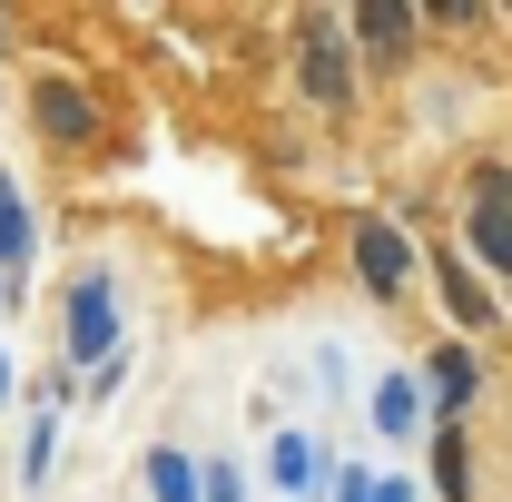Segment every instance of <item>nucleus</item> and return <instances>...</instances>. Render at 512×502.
Masks as SVG:
<instances>
[{"mask_svg":"<svg viewBox=\"0 0 512 502\" xmlns=\"http://www.w3.org/2000/svg\"><path fill=\"white\" fill-rule=\"evenodd\" d=\"M128 345V315H119V276L109 266H79L69 276V296H60V365H99V355H119Z\"/></svg>","mask_w":512,"mask_h":502,"instance_id":"nucleus-2","label":"nucleus"},{"mask_svg":"<svg viewBox=\"0 0 512 502\" xmlns=\"http://www.w3.org/2000/svg\"><path fill=\"white\" fill-rule=\"evenodd\" d=\"M325 502H414L404 473H375V463H335L325 473Z\"/></svg>","mask_w":512,"mask_h":502,"instance_id":"nucleus-14","label":"nucleus"},{"mask_svg":"<svg viewBox=\"0 0 512 502\" xmlns=\"http://www.w3.org/2000/svg\"><path fill=\"white\" fill-rule=\"evenodd\" d=\"M0 404H10V355H0Z\"/></svg>","mask_w":512,"mask_h":502,"instance_id":"nucleus-17","label":"nucleus"},{"mask_svg":"<svg viewBox=\"0 0 512 502\" xmlns=\"http://www.w3.org/2000/svg\"><path fill=\"white\" fill-rule=\"evenodd\" d=\"M325 473H335V463H325V443L306 434V424H276V434H266V493L276 502H325Z\"/></svg>","mask_w":512,"mask_h":502,"instance_id":"nucleus-8","label":"nucleus"},{"mask_svg":"<svg viewBox=\"0 0 512 502\" xmlns=\"http://www.w3.org/2000/svg\"><path fill=\"white\" fill-rule=\"evenodd\" d=\"M414 375H424L434 424H463V414H473V394H483V355H473V335H444V345H434Z\"/></svg>","mask_w":512,"mask_h":502,"instance_id":"nucleus-7","label":"nucleus"},{"mask_svg":"<svg viewBox=\"0 0 512 502\" xmlns=\"http://www.w3.org/2000/svg\"><path fill=\"white\" fill-rule=\"evenodd\" d=\"M30 128H40L50 148H99V99L50 69V79H30Z\"/></svg>","mask_w":512,"mask_h":502,"instance_id":"nucleus-6","label":"nucleus"},{"mask_svg":"<svg viewBox=\"0 0 512 502\" xmlns=\"http://www.w3.org/2000/svg\"><path fill=\"white\" fill-rule=\"evenodd\" d=\"M414 266H424V247H414L394 217H365V227H355V286H365L375 306H394V296L414 286Z\"/></svg>","mask_w":512,"mask_h":502,"instance_id":"nucleus-4","label":"nucleus"},{"mask_svg":"<svg viewBox=\"0 0 512 502\" xmlns=\"http://www.w3.org/2000/svg\"><path fill=\"white\" fill-rule=\"evenodd\" d=\"M424 493L434 502H473L483 483H473V443H463V424H434V473H424Z\"/></svg>","mask_w":512,"mask_h":502,"instance_id":"nucleus-11","label":"nucleus"},{"mask_svg":"<svg viewBox=\"0 0 512 502\" xmlns=\"http://www.w3.org/2000/svg\"><path fill=\"white\" fill-rule=\"evenodd\" d=\"M296 89H306V109H325V119H345V109H355L365 60H355L345 10H296Z\"/></svg>","mask_w":512,"mask_h":502,"instance_id":"nucleus-1","label":"nucleus"},{"mask_svg":"<svg viewBox=\"0 0 512 502\" xmlns=\"http://www.w3.org/2000/svg\"><path fill=\"white\" fill-rule=\"evenodd\" d=\"M345 30H355V60L365 69H394L424 30V0H345Z\"/></svg>","mask_w":512,"mask_h":502,"instance_id":"nucleus-5","label":"nucleus"},{"mask_svg":"<svg viewBox=\"0 0 512 502\" xmlns=\"http://www.w3.org/2000/svg\"><path fill=\"white\" fill-rule=\"evenodd\" d=\"M197 483H207V502H247V473L217 453V463H197Z\"/></svg>","mask_w":512,"mask_h":502,"instance_id":"nucleus-15","label":"nucleus"},{"mask_svg":"<svg viewBox=\"0 0 512 502\" xmlns=\"http://www.w3.org/2000/svg\"><path fill=\"white\" fill-rule=\"evenodd\" d=\"M424 276H434V296H444L453 335H503V296H493V276L463 247H424Z\"/></svg>","mask_w":512,"mask_h":502,"instance_id":"nucleus-3","label":"nucleus"},{"mask_svg":"<svg viewBox=\"0 0 512 502\" xmlns=\"http://www.w3.org/2000/svg\"><path fill=\"white\" fill-rule=\"evenodd\" d=\"M138 483H148V502H207V483H197V453H178V443H158V453L138 463Z\"/></svg>","mask_w":512,"mask_h":502,"instance_id":"nucleus-13","label":"nucleus"},{"mask_svg":"<svg viewBox=\"0 0 512 502\" xmlns=\"http://www.w3.org/2000/svg\"><path fill=\"white\" fill-rule=\"evenodd\" d=\"M483 10H493V0H424V20H434V30H473Z\"/></svg>","mask_w":512,"mask_h":502,"instance_id":"nucleus-16","label":"nucleus"},{"mask_svg":"<svg viewBox=\"0 0 512 502\" xmlns=\"http://www.w3.org/2000/svg\"><path fill=\"white\" fill-rule=\"evenodd\" d=\"M30 266H40V217H30V197H20V178L0 168V276L20 286Z\"/></svg>","mask_w":512,"mask_h":502,"instance_id":"nucleus-10","label":"nucleus"},{"mask_svg":"<svg viewBox=\"0 0 512 502\" xmlns=\"http://www.w3.org/2000/svg\"><path fill=\"white\" fill-rule=\"evenodd\" d=\"M365 414H375V434H424V424H434V404H424V375H384Z\"/></svg>","mask_w":512,"mask_h":502,"instance_id":"nucleus-12","label":"nucleus"},{"mask_svg":"<svg viewBox=\"0 0 512 502\" xmlns=\"http://www.w3.org/2000/svg\"><path fill=\"white\" fill-rule=\"evenodd\" d=\"M0 50H10V20H0Z\"/></svg>","mask_w":512,"mask_h":502,"instance_id":"nucleus-19","label":"nucleus"},{"mask_svg":"<svg viewBox=\"0 0 512 502\" xmlns=\"http://www.w3.org/2000/svg\"><path fill=\"white\" fill-rule=\"evenodd\" d=\"M463 256L512 296V188H473V207H463Z\"/></svg>","mask_w":512,"mask_h":502,"instance_id":"nucleus-9","label":"nucleus"},{"mask_svg":"<svg viewBox=\"0 0 512 502\" xmlns=\"http://www.w3.org/2000/svg\"><path fill=\"white\" fill-rule=\"evenodd\" d=\"M493 10H512V0H493Z\"/></svg>","mask_w":512,"mask_h":502,"instance_id":"nucleus-20","label":"nucleus"},{"mask_svg":"<svg viewBox=\"0 0 512 502\" xmlns=\"http://www.w3.org/2000/svg\"><path fill=\"white\" fill-rule=\"evenodd\" d=\"M0 315H10V276H0Z\"/></svg>","mask_w":512,"mask_h":502,"instance_id":"nucleus-18","label":"nucleus"}]
</instances>
